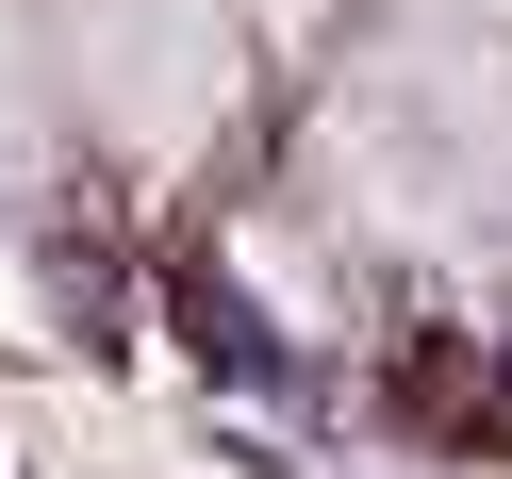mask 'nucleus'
<instances>
[{
	"instance_id": "f257e3e1",
	"label": "nucleus",
	"mask_w": 512,
	"mask_h": 479,
	"mask_svg": "<svg viewBox=\"0 0 512 479\" xmlns=\"http://www.w3.org/2000/svg\"><path fill=\"white\" fill-rule=\"evenodd\" d=\"M182 347H199V364L215 380H232V397H281V380H298V364H281V331H265V298H248V281H215V265H182Z\"/></svg>"
}]
</instances>
